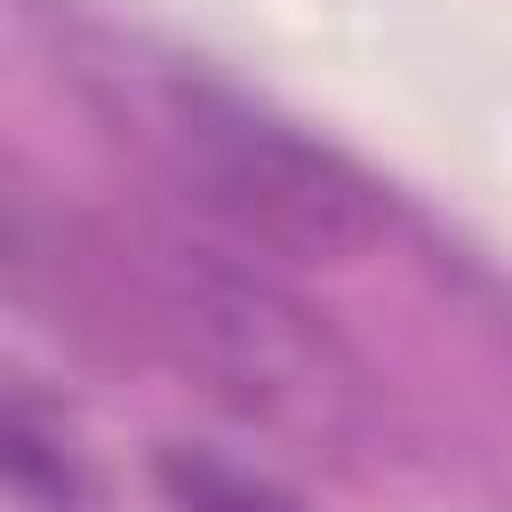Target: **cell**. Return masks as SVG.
<instances>
[{"instance_id":"6da1fadb","label":"cell","mask_w":512,"mask_h":512,"mask_svg":"<svg viewBox=\"0 0 512 512\" xmlns=\"http://www.w3.org/2000/svg\"><path fill=\"white\" fill-rule=\"evenodd\" d=\"M176 112H184V152H192L200 200L224 224H240L248 240H264L296 264H320V256L360 248L384 224L376 184L352 176L336 152L304 144L296 128H280L232 96H208V88H176Z\"/></svg>"},{"instance_id":"7a4b0ae2","label":"cell","mask_w":512,"mask_h":512,"mask_svg":"<svg viewBox=\"0 0 512 512\" xmlns=\"http://www.w3.org/2000/svg\"><path fill=\"white\" fill-rule=\"evenodd\" d=\"M0 480H8L16 512H104V488H96L80 432L64 424V408L32 376H16L8 408H0Z\"/></svg>"},{"instance_id":"3957f363","label":"cell","mask_w":512,"mask_h":512,"mask_svg":"<svg viewBox=\"0 0 512 512\" xmlns=\"http://www.w3.org/2000/svg\"><path fill=\"white\" fill-rule=\"evenodd\" d=\"M152 488H160L168 512H312L288 480H272L264 464H240L208 440H160Z\"/></svg>"}]
</instances>
